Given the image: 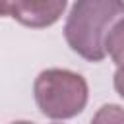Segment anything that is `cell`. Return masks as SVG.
Returning <instances> with one entry per match:
<instances>
[{
  "label": "cell",
  "mask_w": 124,
  "mask_h": 124,
  "mask_svg": "<svg viewBox=\"0 0 124 124\" xmlns=\"http://www.w3.org/2000/svg\"><path fill=\"white\" fill-rule=\"evenodd\" d=\"M12 124H33V122H27V120H17V122H12Z\"/></svg>",
  "instance_id": "8"
},
{
  "label": "cell",
  "mask_w": 124,
  "mask_h": 124,
  "mask_svg": "<svg viewBox=\"0 0 124 124\" xmlns=\"http://www.w3.org/2000/svg\"><path fill=\"white\" fill-rule=\"evenodd\" d=\"M66 4L68 0H16L12 17L25 27L43 29L60 19Z\"/></svg>",
  "instance_id": "3"
},
{
  "label": "cell",
  "mask_w": 124,
  "mask_h": 124,
  "mask_svg": "<svg viewBox=\"0 0 124 124\" xmlns=\"http://www.w3.org/2000/svg\"><path fill=\"white\" fill-rule=\"evenodd\" d=\"M33 93L39 110L52 120H68L78 116L89 99L85 78L64 68L43 70L35 78Z\"/></svg>",
  "instance_id": "2"
},
{
  "label": "cell",
  "mask_w": 124,
  "mask_h": 124,
  "mask_svg": "<svg viewBox=\"0 0 124 124\" xmlns=\"http://www.w3.org/2000/svg\"><path fill=\"white\" fill-rule=\"evenodd\" d=\"M114 89H116V93L124 99V64H120L118 68H116V72H114Z\"/></svg>",
  "instance_id": "6"
},
{
  "label": "cell",
  "mask_w": 124,
  "mask_h": 124,
  "mask_svg": "<svg viewBox=\"0 0 124 124\" xmlns=\"http://www.w3.org/2000/svg\"><path fill=\"white\" fill-rule=\"evenodd\" d=\"M91 124H124V108L120 105H103L93 114Z\"/></svg>",
  "instance_id": "5"
},
{
  "label": "cell",
  "mask_w": 124,
  "mask_h": 124,
  "mask_svg": "<svg viewBox=\"0 0 124 124\" xmlns=\"http://www.w3.org/2000/svg\"><path fill=\"white\" fill-rule=\"evenodd\" d=\"M120 17L124 0H76L64 23L68 46L87 62L105 60V39Z\"/></svg>",
  "instance_id": "1"
},
{
  "label": "cell",
  "mask_w": 124,
  "mask_h": 124,
  "mask_svg": "<svg viewBox=\"0 0 124 124\" xmlns=\"http://www.w3.org/2000/svg\"><path fill=\"white\" fill-rule=\"evenodd\" d=\"M14 2L16 0H0V17H8L14 12Z\"/></svg>",
  "instance_id": "7"
},
{
  "label": "cell",
  "mask_w": 124,
  "mask_h": 124,
  "mask_svg": "<svg viewBox=\"0 0 124 124\" xmlns=\"http://www.w3.org/2000/svg\"><path fill=\"white\" fill-rule=\"evenodd\" d=\"M107 54L112 58L114 64H124V17H120L108 31L105 39Z\"/></svg>",
  "instance_id": "4"
}]
</instances>
